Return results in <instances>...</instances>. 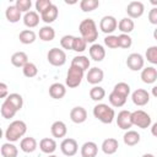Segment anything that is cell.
I'll return each mask as SVG.
<instances>
[{"label":"cell","mask_w":157,"mask_h":157,"mask_svg":"<svg viewBox=\"0 0 157 157\" xmlns=\"http://www.w3.org/2000/svg\"><path fill=\"white\" fill-rule=\"evenodd\" d=\"M78 31L81 33V37L87 42V43H94L96 39L98 38V29L97 25L92 18H85L81 21L78 26Z\"/></svg>","instance_id":"1"},{"label":"cell","mask_w":157,"mask_h":157,"mask_svg":"<svg viewBox=\"0 0 157 157\" xmlns=\"http://www.w3.org/2000/svg\"><path fill=\"white\" fill-rule=\"evenodd\" d=\"M27 131V125L23 120H13L10 123L5 131V139L9 142H15L18 141L20 137H22Z\"/></svg>","instance_id":"2"},{"label":"cell","mask_w":157,"mask_h":157,"mask_svg":"<svg viewBox=\"0 0 157 157\" xmlns=\"http://www.w3.org/2000/svg\"><path fill=\"white\" fill-rule=\"evenodd\" d=\"M93 115L96 119H98L103 124H110L115 118V112L108 104L98 103L93 108Z\"/></svg>","instance_id":"3"},{"label":"cell","mask_w":157,"mask_h":157,"mask_svg":"<svg viewBox=\"0 0 157 157\" xmlns=\"http://www.w3.org/2000/svg\"><path fill=\"white\" fill-rule=\"evenodd\" d=\"M83 70L78 69L77 66H74V65H70L69 70H67V74H66V86L69 88H76L77 86H80L82 78H83Z\"/></svg>","instance_id":"4"},{"label":"cell","mask_w":157,"mask_h":157,"mask_svg":"<svg viewBox=\"0 0 157 157\" xmlns=\"http://www.w3.org/2000/svg\"><path fill=\"white\" fill-rule=\"evenodd\" d=\"M131 121H132V125L140 129H146L151 125V117L145 110L137 109L135 112H131Z\"/></svg>","instance_id":"5"},{"label":"cell","mask_w":157,"mask_h":157,"mask_svg":"<svg viewBox=\"0 0 157 157\" xmlns=\"http://www.w3.org/2000/svg\"><path fill=\"white\" fill-rule=\"evenodd\" d=\"M47 59L53 66H63L66 63V54L63 49L52 48L47 54Z\"/></svg>","instance_id":"6"},{"label":"cell","mask_w":157,"mask_h":157,"mask_svg":"<svg viewBox=\"0 0 157 157\" xmlns=\"http://www.w3.org/2000/svg\"><path fill=\"white\" fill-rule=\"evenodd\" d=\"M60 150L61 152L67 156V157H71V156H75L78 151V145H77V141L75 139H71V137H66L61 141L60 144Z\"/></svg>","instance_id":"7"},{"label":"cell","mask_w":157,"mask_h":157,"mask_svg":"<svg viewBox=\"0 0 157 157\" xmlns=\"http://www.w3.org/2000/svg\"><path fill=\"white\" fill-rule=\"evenodd\" d=\"M118 27V21L114 16H103L101 22H99V28L103 33L105 34H110L113 33Z\"/></svg>","instance_id":"8"},{"label":"cell","mask_w":157,"mask_h":157,"mask_svg":"<svg viewBox=\"0 0 157 157\" xmlns=\"http://www.w3.org/2000/svg\"><path fill=\"white\" fill-rule=\"evenodd\" d=\"M126 65L130 70L132 71H139V70H142L144 69V65H145V59L141 54L139 53H131L128 59H126Z\"/></svg>","instance_id":"9"},{"label":"cell","mask_w":157,"mask_h":157,"mask_svg":"<svg viewBox=\"0 0 157 157\" xmlns=\"http://www.w3.org/2000/svg\"><path fill=\"white\" fill-rule=\"evenodd\" d=\"M145 6L141 1H130L126 6V13L130 18H139L144 15Z\"/></svg>","instance_id":"10"},{"label":"cell","mask_w":157,"mask_h":157,"mask_svg":"<svg viewBox=\"0 0 157 157\" xmlns=\"http://www.w3.org/2000/svg\"><path fill=\"white\" fill-rule=\"evenodd\" d=\"M131 99L134 102L135 105H139V107H142V105H146L150 101V93L144 90V88H137L132 92L131 94Z\"/></svg>","instance_id":"11"},{"label":"cell","mask_w":157,"mask_h":157,"mask_svg":"<svg viewBox=\"0 0 157 157\" xmlns=\"http://www.w3.org/2000/svg\"><path fill=\"white\" fill-rule=\"evenodd\" d=\"M117 124L123 130H129L132 126L131 121V112L129 110H120L117 117Z\"/></svg>","instance_id":"12"},{"label":"cell","mask_w":157,"mask_h":157,"mask_svg":"<svg viewBox=\"0 0 157 157\" xmlns=\"http://www.w3.org/2000/svg\"><path fill=\"white\" fill-rule=\"evenodd\" d=\"M87 82L91 85H98L99 82L103 81L104 77V72L102 69L99 67H91L87 72Z\"/></svg>","instance_id":"13"},{"label":"cell","mask_w":157,"mask_h":157,"mask_svg":"<svg viewBox=\"0 0 157 157\" xmlns=\"http://www.w3.org/2000/svg\"><path fill=\"white\" fill-rule=\"evenodd\" d=\"M70 119L75 124H81L87 119V112L83 107H74L70 112Z\"/></svg>","instance_id":"14"},{"label":"cell","mask_w":157,"mask_h":157,"mask_svg":"<svg viewBox=\"0 0 157 157\" xmlns=\"http://www.w3.org/2000/svg\"><path fill=\"white\" fill-rule=\"evenodd\" d=\"M88 52H90L91 59H93L94 61H102L105 56V49L103 48V45H101L98 43H93L90 47Z\"/></svg>","instance_id":"15"},{"label":"cell","mask_w":157,"mask_h":157,"mask_svg":"<svg viewBox=\"0 0 157 157\" xmlns=\"http://www.w3.org/2000/svg\"><path fill=\"white\" fill-rule=\"evenodd\" d=\"M141 80L142 82L150 85L157 80V70L153 66H147L141 70Z\"/></svg>","instance_id":"16"},{"label":"cell","mask_w":157,"mask_h":157,"mask_svg":"<svg viewBox=\"0 0 157 157\" xmlns=\"http://www.w3.org/2000/svg\"><path fill=\"white\" fill-rule=\"evenodd\" d=\"M50 131H52V135H53L54 137L60 139V137H64V136L66 135V132H67V128H66V124H65L64 121H61V120H56V121H54V123L52 124V126H50Z\"/></svg>","instance_id":"17"},{"label":"cell","mask_w":157,"mask_h":157,"mask_svg":"<svg viewBox=\"0 0 157 157\" xmlns=\"http://www.w3.org/2000/svg\"><path fill=\"white\" fill-rule=\"evenodd\" d=\"M38 144H37V140L32 136H28V137H23L20 142V148L26 152V153H32L36 151Z\"/></svg>","instance_id":"18"},{"label":"cell","mask_w":157,"mask_h":157,"mask_svg":"<svg viewBox=\"0 0 157 157\" xmlns=\"http://www.w3.org/2000/svg\"><path fill=\"white\" fill-rule=\"evenodd\" d=\"M58 15H59L58 6L53 4V5L49 6L43 13H40V18H42L45 23H52V22H54V21L58 18Z\"/></svg>","instance_id":"19"},{"label":"cell","mask_w":157,"mask_h":157,"mask_svg":"<svg viewBox=\"0 0 157 157\" xmlns=\"http://www.w3.org/2000/svg\"><path fill=\"white\" fill-rule=\"evenodd\" d=\"M66 94V88L63 83L60 82H55L53 85H50L49 87V96L54 99H61Z\"/></svg>","instance_id":"20"},{"label":"cell","mask_w":157,"mask_h":157,"mask_svg":"<svg viewBox=\"0 0 157 157\" xmlns=\"http://www.w3.org/2000/svg\"><path fill=\"white\" fill-rule=\"evenodd\" d=\"M39 148L43 153H47V155H52L55 150H56V142L54 139H50V137H44L39 141Z\"/></svg>","instance_id":"21"},{"label":"cell","mask_w":157,"mask_h":157,"mask_svg":"<svg viewBox=\"0 0 157 157\" xmlns=\"http://www.w3.org/2000/svg\"><path fill=\"white\" fill-rule=\"evenodd\" d=\"M118 147H119V142L117 139H113V137H108L102 142V151L105 155L115 153L118 151Z\"/></svg>","instance_id":"22"},{"label":"cell","mask_w":157,"mask_h":157,"mask_svg":"<svg viewBox=\"0 0 157 157\" xmlns=\"http://www.w3.org/2000/svg\"><path fill=\"white\" fill-rule=\"evenodd\" d=\"M98 152V146L93 141H87L81 146V156L82 157H96Z\"/></svg>","instance_id":"23"},{"label":"cell","mask_w":157,"mask_h":157,"mask_svg":"<svg viewBox=\"0 0 157 157\" xmlns=\"http://www.w3.org/2000/svg\"><path fill=\"white\" fill-rule=\"evenodd\" d=\"M21 13H22V12L16 7V5H10V6H7V9L5 10V16H6L7 21L11 22V23L18 22L20 18H21Z\"/></svg>","instance_id":"24"},{"label":"cell","mask_w":157,"mask_h":157,"mask_svg":"<svg viewBox=\"0 0 157 157\" xmlns=\"http://www.w3.org/2000/svg\"><path fill=\"white\" fill-rule=\"evenodd\" d=\"M23 23L28 28L37 27L38 23H39V15H38V12L37 11H28L27 13H25V16H23Z\"/></svg>","instance_id":"25"},{"label":"cell","mask_w":157,"mask_h":157,"mask_svg":"<svg viewBox=\"0 0 157 157\" xmlns=\"http://www.w3.org/2000/svg\"><path fill=\"white\" fill-rule=\"evenodd\" d=\"M28 61V56L25 52H16L11 56V64L16 67H23Z\"/></svg>","instance_id":"26"},{"label":"cell","mask_w":157,"mask_h":157,"mask_svg":"<svg viewBox=\"0 0 157 157\" xmlns=\"http://www.w3.org/2000/svg\"><path fill=\"white\" fill-rule=\"evenodd\" d=\"M0 112H1L2 118H5V119H11V118H13L15 114L17 113V109H16L7 99H5V101L2 102V104H1Z\"/></svg>","instance_id":"27"},{"label":"cell","mask_w":157,"mask_h":157,"mask_svg":"<svg viewBox=\"0 0 157 157\" xmlns=\"http://www.w3.org/2000/svg\"><path fill=\"white\" fill-rule=\"evenodd\" d=\"M134 27H135V23H134L132 18H130V17H124L118 23L119 31L121 33H124V34H129L130 32H132L134 31Z\"/></svg>","instance_id":"28"},{"label":"cell","mask_w":157,"mask_h":157,"mask_svg":"<svg viewBox=\"0 0 157 157\" xmlns=\"http://www.w3.org/2000/svg\"><path fill=\"white\" fill-rule=\"evenodd\" d=\"M123 139H124V144L125 145L135 146V145H137L140 142V134L137 131H135V130H128L124 134Z\"/></svg>","instance_id":"29"},{"label":"cell","mask_w":157,"mask_h":157,"mask_svg":"<svg viewBox=\"0 0 157 157\" xmlns=\"http://www.w3.org/2000/svg\"><path fill=\"white\" fill-rule=\"evenodd\" d=\"M1 156L2 157H17L18 150L17 147L11 142H5L1 145Z\"/></svg>","instance_id":"30"},{"label":"cell","mask_w":157,"mask_h":157,"mask_svg":"<svg viewBox=\"0 0 157 157\" xmlns=\"http://www.w3.org/2000/svg\"><path fill=\"white\" fill-rule=\"evenodd\" d=\"M39 38L43 40V42H50L54 39L55 37V31L53 27L50 26H43L40 29H39V33H38Z\"/></svg>","instance_id":"31"},{"label":"cell","mask_w":157,"mask_h":157,"mask_svg":"<svg viewBox=\"0 0 157 157\" xmlns=\"http://www.w3.org/2000/svg\"><path fill=\"white\" fill-rule=\"evenodd\" d=\"M36 33L32 29H23L18 34V39L22 44H32L36 40Z\"/></svg>","instance_id":"32"},{"label":"cell","mask_w":157,"mask_h":157,"mask_svg":"<svg viewBox=\"0 0 157 157\" xmlns=\"http://www.w3.org/2000/svg\"><path fill=\"white\" fill-rule=\"evenodd\" d=\"M71 65L77 66L78 69L86 71V70H88V67H90V59H88L87 56H85V55H77V56H75V58L72 59Z\"/></svg>","instance_id":"33"},{"label":"cell","mask_w":157,"mask_h":157,"mask_svg":"<svg viewBox=\"0 0 157 157\" xmlns=\"http://www.w3.org/2000/svg\"><path fill=\"white\" fill-rule=\"evenodd\" d=\"M5 99H7V101L17 109V112L21 110L22 107H23V98H22V96L18 94V93H10Z\"/></svg>","instance_id":"34"},{"label":"cell","mask_w":157,"mask_h":157,"mask_svg":"<svg viewBox=\"0 0 157 157\" xmlns=\"http://www.w3.org/2000/svg\"><path fill=\"white\" fill-rule=\"evenodd\" d=\"M104 96H105V91L101 86H93L90 90V97H91L92 101L99 102V101H102L104 98Z\"/></svg>","instance_id":"35"},{"label":"cell","mask_w":157,"mask_h":157,"mask_svg":"<svg viewBox=\"0 0 157 157\" xmlns=\"http://www.w3.org/2000/svg\"><path fill=\"white\" fill-rule=\"evenodd\" d=\"M108 99H109V103H110L113 107H123V105L125 104V102H126V97L120 96V94L115 93L114 91L110 92Z\"/></svg>","instance_id":"36"},{"label":"cell","mask_w":157,"mask_h":157,"mask_svg":"<svg viewBox=\"0 0 157 157\" xmlns=\"http://www.w3.org/2000/svg\"><path fill=\"white\" fill-rule=\"evenodd\" d=\"M98 6H99L98 0H82L80 2V7L83 12H91V11L96 10Z\"/></svg>","instance_id":"37"},{"label":"cell","mask_w":157,"mask_h":157,"mask_svg":"<svg viewBox=\"0 0 157 157\" xmlns=\"http://www.w3.org/2000/svg\"><path fill=\"white\" fill-rule=\"evenodd\" d=\"M113 91H114L115 93H118V94L124 96V97L128 98V96H129V93H130V86H129L126 82H118V83L114 86Z\"/></svg>","instance_id":"38"},{"label":"cell","mask_w":157,"mask_h":157,"mask_svg":"<svg viewBox=\"0 0 157 157\" xmlns=\"http://www.w3.org/2000/svg\"><path fill=\"white\" fill-rule=\"evenodd\" d=\"M86 48H87V42L82 37H75L72 50L76 52V53H82V52L86 50Z\"/></svg>","instance_id":"39"},{"label":"cell","mask_w":157,"mask_h":157,"mask_svg":"<svg viewBox=\"0 0 157 157\" xmlns=\"http://www.w3.org/2000/svg\"><path fill=\"white\" fill-rule=\"evenodd\" d=\"M22 72L26 77L31 78V77H34L37 74H38V69L37 66L33 64V63H27L23 67H22Z\"/></svg>","instance_id":"40"},{"label":"cell","mask_w":157,"mask_h":157,"mask_svg":"<svg viewBox=\"0 0 157 157\" xmlns=\"http://www.w3.org/2000/svg\"><path fill=\"white\" fill-rule=\"evenodd\" d=\"M145 55H146L147 61H150L151 64L157 65V45H152V47L147 48Z\"/></svg>","instance_id":"41"},{"label":"cell","mask_w":157,"mask_h":157,"mask_svg":"<svg viewBox=\"0 0 157 157\" xmlns=\"http://www.w3.org/2000/svg\"><path fill=\"white\" fill-rule=\"evenodd\" d=\"M118 39H119V47H120V48L128 49V48H130L131 44H132V39H131V37H130L129 34L121 33V34L118 36Z\"/></svg>","instance_id":"42"},{"label":"cell","mask_w":157,"mask_h":157,"mask_svg":"<svg viewBox=\"0 0 157 157\" xmlns=\"http://www.w3.org/2000/svg\"><path fill=\"white\" fill-rule=\"evenodd\" d=\"M74 40H75V37L71 36V34H66L61 39H60V45L64 48V49H67V50H72V45H74Z\"/></svg>","instance_id":"43"},{"label":"cell","mask_w":157,"mask_h":157,"mask_svg":"<svg viewBox=\"0 0 157 157\" xmlns=\"http://www.w3.org/2000/svg\"><path fill=\"white\" fill-rule=\"evenodd\" d=\"M104 44L110 48V49H115L119 47V39H118V36H114V34H109L104 38Z\"/></svg>","instance_id":"44"},{"label":"cell","mask_w":157,"mask_h":157,"mask_svg":"<svg viewBox=\"0 0 157 157\" xmlns=\"http://www.w3.org/2000/svg\"><path fill=\"white\" fill-rule=\"evenodd\" d=\"M16 7L21 11V12H28L29 11V9H31V6H32V1L31 0H17L16 1Z\"/></svg>","instance_id":"45"},{"label":"cell","mask_w":157,"mask_h":157,"mask_svg":"<svg viewBox=\"0 0 157 157\" xmlns=\"http://www.w3.org/2000/svg\"><path fill=\"white\" fill-rule=\"evenodd\" d=\"M53 2L50 0H37L36 1V10L39 12V13H43L49 6H52Z\"/></svg>","instance_id":"46"},{"label":"cell","mask_w":157,"mask_h":157,"mask_svg":"<svg viewBox=\"0 0 157 157\" xmlns=\"http://www.w3.org/2000/svg\"><path fill=\"white\" fill-rule=\"evenodd\" d=\"M148 21L152 25H157V7H152L148 12Z\"/></svg>","instance_id":"47"},{"label":"cell","mask_w":157,"mask_h":157,"mask_svg":"<svg viewBox=\"0 0 157 157\" xmlns=\"http://www.w3.org/2000/svg\"><path fill=\"white\" fill-rule=\"evenodd\" d=\"M9 94H7V85L5 82H1L0 83V97L1 98H6Z\"/></svg>","instance_id":"48"},{"label":"cell","mask_w":157,"mask_h":157,"mask_svg":"<svg viewBox=\"0 0 157 157\" xmlns=\"http://www.w3.org/2000/svg\"><path fill=\"white\" fill-rule=\"evenodd\" d=\"M151 134H152L155 137H157V121L152 125V128H151Z\"/></svg>","instance_id":"49"},{"label":"cell","mask_w":157,"mask_h":157,"mask_svg":"<svg viewBox=\"0 0 157 157\" xmlns=\"http://www.w3.org/2000/svg\"><path fill=\"white\" fill-rule=\"evenodd\" d=\"M152 94H153V97L157 98V86H153L152 87Z\"/></svg>","instance_id":"50"},{"label":"cell","mask_w":157,"mask_h":157,"mask_svg":"<svg viewBox=\"0 0 157 157\" xmlns=\"http://www.w3.org/2000/svg\"><path fill=\"white\" fill-rule=\"evenodd\" d=\"M142 157H155L152 153H145V155H142Z\"/></svg>","instance_id":"51"},{"label":"cell","mask_w":157,"mask_h":157,"mask_svg":"<svg viewBox=\"0 0 157 157\" xmlns=\"http://www.w3.org/2000/svg\"><path fill=\"white\" fill-rule=\"evenodd\" d=\"M153 37H155V39H157V28L153 31Z\"/></svg>","instance_id":"52"},{"label":"cell","mask_w":157,"mask_h":157,"mask_svg":"<svg viewBox=\"0 0 157 157\" xmlns=\"http://www.w3.org/2000/svg\"><path fill=\"white\" fill-rule=\"evenodd\" d=\"M151 4H152V5H157V1H156V0H151Z\"/></svg>","instance_id":"53"},{"label":"cell","mask_w":157,"mask_h":157,"mask_svg":"<svg viewBox=\"0 0 157 157\" xmlns=\"http://www.w3.org/2000/svg\"><path fill=\"white\" fill-rule=\"evenodd\" d=\"M48 157H58V156H55V155H49Z\"/></svg>","instance_id":"54"}]
</instances>
